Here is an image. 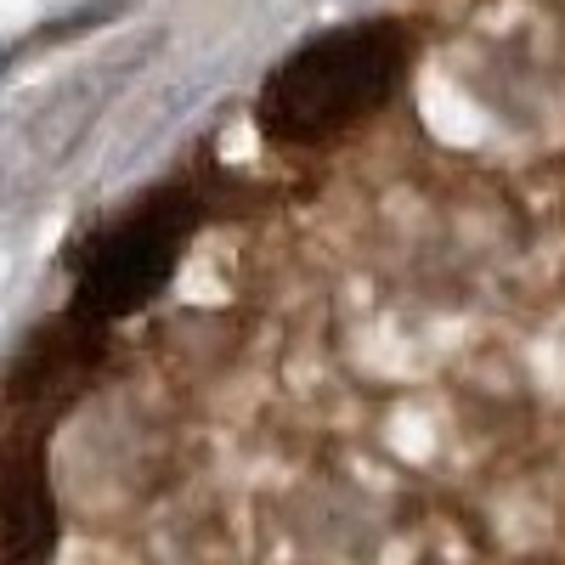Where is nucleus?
I'll return each instance as SVG.
<instances>
[{
    "label": "nucleus",
    "mask_w": 565,
    "mask_h": 565,
    "mask_svg": "<svg viewBox=\"0 0 565 565\" xmlns=\"http://www.w3.org/2000/svg\"><path fill=\"white\" fill-rule=\"evenodd\" d=\"M407 74V34L396 23H351L306 40L260 85V130L282 148H317L385 108Z\"/></svg>",
    "instance_id": "nucleus-1"
},
{
    "label": "nucleus",
    "mask_w": 565,
    "mask_h": 565,
    "mask_svg": "<svg viewBox=\"0 0 565 565\" xmlns=\"http://www.w3.org/2000/svg\"><path fill=\"white\" fill-rule=\"evenodd\" d=\"M186 232H193V199L186 193H159L119 226H108L79 266L74 311L85 322H114V317L141 311L170 282Z\"/></svg>",
    "instance_id": "nucleus-2"
},
{
    "label": "nucleus",
    "mask_w": 565,
    "mask_h": 565,
    "mask_svg": "<svg viewBox=\"0 0 565 565\" xmlns=\"http://www.w3.org/2000/svg\"><path fill=\"white\" fill-rule=\"evenodd\" d=\"M90 356H97V345H90L85 317L74 311V322H57L52 334H34V345L23 351V362L12 367V380H7V396L18 407H29L34 418H57L79 396Z\"/></svg>",
    "instance_id": "nucleus-3"
},
{
    "label": "nucleus",
    "mask_w": 565,
    "mask_h": 565,
    "mask_svg": "<svg viewBox=\"0 0 565 565\" xmlns=\"http://www.w3.org/2000/svg\"><path fill=\"white\" fill-rule=\"evenodd\" d=\"M57 543V498L40 447L0 458V559H40Z\"/></svg>",
    "instance_id": "nucleus-4"
}]
</instances>
